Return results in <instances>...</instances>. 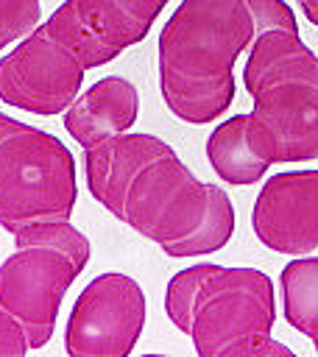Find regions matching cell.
<instances>
[{
	"label": "cell",
	"instance_id": "52a82bcc",
	"mask_svg": "<svg viewBox=\"0 0 318 357\" xmlns=\"http://www.w3.org/2000/svg\"><path fill=\"white\" fill-rule=\"evenodd\" d=\"M84 73V61L42 22L0 59V100L50 117L78 98Z\"/></svg>",
	"mask_w": 318,
	"mask_h": 357
},
{
	"label": "cell",
	"instance_id": "5bb4252c",
	"mask_svg": "<svg viewBox=\"0 0 318 357\" xmlns=\"http://www.w3.org/2000/svg\"><path fill=\"white\" fill-rule=\"evenodd\" d=\"M42 20L39 0H0V50L25 39Z\"/></svg>",
	"mask_w": 318,
	"mask_h": 357
},
{
	"label": "cell",
	"instance_id": "ac0fdd59",
	"mask_svg": "<svg viewBox=\"0 0 318 357\" xmlns=\"http://www.w3.org/2000/svg\"><path fill=\"white\" fill-rule=\"evenodd\" d=\"M312 346H315V354H318V343H312Z\"/></svg>",
	"mask_w": 318,
	"mask_h": 357
},
{
	"label": "cell",
	"instance_id": "e0dca14e",
	"mask_svg": "<svg viewBox=\"0 0 318 357\" xmlns=\"http://www.w3.org/2000/svg\"><path fill=\"white\" fill-rule=\"evenodd\" d=\"M298 3H301V8H304L307 22H312V25L318 28V0H298Z\"/></svg>",
	"mask_w": 318,
	"mask_h": 357
},
{
	"label": "cell",
	"instance_id": "2e32d148",
	"mask_svg": "<svg viewBox=\"0 0 318 357\" xmlns=\"http://www.w3.org/2000/svg\"><path fill=\"white\" fill-rule=\"evenodd\" d=\"M28 349L31 346H28V337H25L22 326L8 312L0 310V354H6V357H22Z\"/></svg>",
	"mask_w": 318,
	"mask_h": 357
},
{
	"label": "cell",
	"instance_id": "7c38bea8",
	"mask_svg": "<svg viewBox=\"0 0 318 357\" xmlns=\"http://www.w3.org/2000/svg\"><path fill=\"white\" fill-rule=\"evenodd\" d=\"M206 159L223 181L248 187L276 162V139L251 112L234 114L206 137Z\"/></svg>",
	"mask_w": 318,
	"mask_h": 357
},
{
	"label": "cell",
	"instance_id": "6da1fadb",
	"mask_svg": "<svg viewBox=\"0 0 318 357\" xmlns=\"http://www.w3.org/2000/svg\"><path fill=\"white\" fill-rule=\"evenodd\" d=\"M92 198L167 257L220 251L234 234L229 195L192 176L153 134H117L84 151Z\"/></svg>",
	"mask_w": 318,
	"mask_h": 357
},
{
	"label": "cell",
	"instance_id": "277c9868",
	"mask_svg": "<svg viewBox=\"0 0 318 357\" xmlns=\"http://www.w3.org/2000/svg\"><path fill=\"white\" fill-rule=\"evenodd\" d=\"M243 86L254 100L251 114L276 139V162L318 159V56L298 33H257Z\"/></svg>",
	"mask_w": 318,
	"mask_h": 357
},
{
	"label": "cell",
	"instance_id": "3957f363",
	"mask_svg": "<svg viewBox=\"0 0 318 357\" xmlns=\"http://www.w3.org/2000/svg\"><path fill=\"white\" fill-rule=\"evenodd\" d=\"M165 312L201 357L293 354L271 335L276 321L273 282L257 268L212 262L184 268L165 287Z\"/></svg>",
	"mask_w": 318,
	"mask_h": 357
},
{
	"label": "cell",
	"instance_id": "5b68a950",
	"mask_svg": "<svg viewBox=\"0 0 318 357\" xmlns=\"http://www.w3.org/2000/svg\"><path fill=\"white\" fill-rule=\"evenodd\" d=\"M14 251L0 265V310L25 332L31 349L50 343L59 307L89 262V240L70 220H42L20 229Z\"/></svg>",
	"mask_w": 318,
	"mask_h": 357
},
{
	"label": "cell",
	"instance_id": "8fae6325",
	"mask_svg": "<svg viewBox=\"0 0 318 357\" xmlns=\"http://www.w3.org/2000/svg\"><path fill=\"white\" fill-rule=\"evenodd\" d=\"M139 114V92L128 78L106 75L84 89L64 112L67 134L86 151L109 137L126 134Z\"/></svg>",
	"mask_w": 318,
	"mask_h": 357
},
{
	"label": "cell",
	"instance_id": "8992f818",
	"mask_svg": "<svg viewBox=\"0 0 318 357\" xmlns=\"http://www.w3.org/2000/svg\"><path fill=\"white\" fill-rule=\"evenodd\" d=\"M78 201L70 148L0 112V226L8 234L42 220H70Z\"/></svg>",
	"mask_w": 318,
	"mask_h": 357
},
{
	"label": "cell",
	"instance_id": "9a60e30c",
	"mask_svg": "<svg viewBox=\"0 0 318 357\" xmlns=\"http://www.w3.org/2000/svg\"><path fill=\"white\" fill-rule=\"evenodd\" d=\"M251 22H254V36L265 31H293L298 33V20L293 8L282 0H243Z\"/></svg>",
	"mask_w": 318,
	"mask_h": 357
},
{
	"label": "cell",
	"instance_id": "7a4b0ae2",
	"mask_svg": "<svg viewBox=\"0 0 318 357\" xmlns=\"http://www.w3.org/2000/svg\"><path fill=\"white\" fill-rule=\"evenodd\" d=\"M243 0H181L159 33V89L192 126L212 123L234 100V61L251 45Z\"/></svg>",
	"mask_w": 318,
	"mask_h": 357
},
{
	"label": "cell",
	"instance_id": "ba28073f",
	"mask_svg": "<svg viewBox=\"0 0 318 357\" xmlns=\"http://www.w3.org/2000/svg\"><path fill=\"white\" fill-rule=\"evenodd\" d=\"M145 293L126 273L95 276L73 304L64 326L70 357H123L131 354L145 326Z\"/></svg>",
	"mask_w": 318,
	"mask_h": 357
},
{
	"label": "cell",
	"instance_id": "9c48e42d",
	"mask_svg": "<svg viewBox=\"0 0 318 357\" xmlns=\"http://www.w3.org/2000/svg\"><path fill=\"white\" fill-rule=\"evenodd\" d=\"M170 0H64L45 28L64 42L84 67H103L139 45Z\"/></svg>",
	"mask_w": 318,
	"mask_h": 357
},
{
	"label": "cell",
	"instance_id": "30bf717a",
	"mask_svg": "<svg viewBox=\"0 0 318 357\" xmlns=\"http://www.w3.org/2000/svg\"><path fill=\"white\" fill-rule=\"evenodd\" d=\"M257 240L290 257L318 248V170H290L265 178L251 209Z\"/></svg>",
	"mask_w": 318,
	"mask_h": 357
},
{
	"label": "cell",
	"instance_id": "4fadbf2b",
	"mask_svg": "<svg viewBox=\"0 0 318 357\" xmlns=\"http://www.w3.org/2000/svg\"><path fill=\"white\" fill-rule=\"evenodd\" d=\"M282 315L285 321L318 343V257H296L282 268Z\"/></svg>",
	"mask_w": 318,
	"mask_h": 357
}]
</instances>
